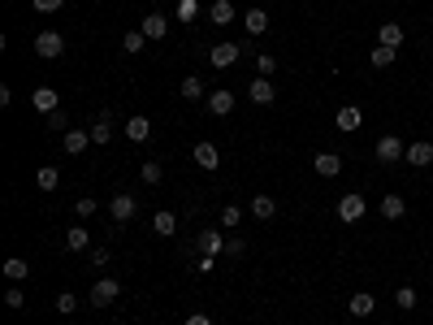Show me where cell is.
<instances>
[{
	"instance_id": "cell-14",
	"label": "cell",
	"mask_w": 433,
	"mask_h": 325,
	"mask_svg": "<svg viewBox=\"0 0 433 325\" xmlns=\"http://www.w3.org/2000/svg\"><path fill=\"white\" fill-rule=\"evenodd\" d=\"M30 100H35V109H39V113H57V109H61L57 87H35V95H30Z\"/></svg>"
},
{
	"instance_id": "cell-26",
	"label": "cell",
	"mask_w": 433,
	"mask_h": 325,
	"mask_svg": "<svg viewBox=\"0 0 433 325\" xmlns=\"http://www.w3.org/2000/svg\"><path fill=\"white\" fill-rule=\"evenodd\" d=\"M226 243H230V239H221L217 230H204V234H200V252H204V256H217V252H226Z\"/></svg>"
},
{
	"instance_id": "cell-10",
	"label": "cell",
	"mask_w": 433,
	"mask_h": 325,
	"mask_svg": "<svg viewBox=\"0 0 433 325\" xmlns=\"http://www.w3.org/2000/svg\"><path fill=\"white\" fill-rule=\"evenodd\" d=\"M247 100L264 109V104H273V100H278V91H273V83H269V78H251V87H247Z\"/></svg>"
},
{
	"instance_id": "cell-20",
	"label": "cell",
	"mask_w": 433,
	"mask_h": 325,
	"mask_svg": "<svg viewBox=\"0 0 433 325\" xmlns=\"http://www.w3.org/2000/svg\"><path fill=\"white\" fill-rule=\"evenodd\" d=\"M243 26H247V35H264V30H269V13L264 9H247L243 13Z\"/></svg>"
},
{
	"instance_id": "cell-1",
	"label": "cell",
	"mask_w": 433,
	"mask_h": 325,
	"mask_svg": "<svg viewBox=\"0 0 433 325\" xmlns=\"http://www.w3.org/2000/svg\"><path fill=\"white\" fill-rule=\"evenodd\" d=\"M35 53L44 61H57L61 53H66V35H61V30H39L35 35Z\"/></svg>"
},
{
	"instance_id": "cell-22",
	"label": "cell",
	"mask_w": 433,
	"mask_h": 325,
	"mask_svg": "<svg viewBox=\"0 0 433 325\" xmlns=\"http://www.w3.org/2000/svg\"><path fill=\"white\" fill-rule=\"evenodd\" d=\"M208 18H213L217 26H230L234 22V5L230 0H213V5H208Z\"/></svg>"
},
{
	"instance_id": "cell-12",
	"label": "cell",
	"mask_w": 433,
	"mask_h": 325,
	"mask_svg": "<svg viewBox=\"0 0 433 325\" xmlns=\"http://www.w3.org/2000/svg\"><path fill=\"white\" fill-rule=\"evenodd\" d=\"M139 30H143L148 39H165V35H169V18H165V13H148V18L139 22Z\"/></svg>"
},
{
	"instance_id": "cell-6",
	"label": "cell",
	"mask_w": 433,
	"mask_h": 325,
	"mask_svg": "<svg viewBox=\"0 0 433 325\" xmlns=\"http://www.w3.org/2000/svg\"><path fill=\"white\" fill-rule=\"evenodd\" d=\"M368 213V200H364V195H343V200H338V221H360Z\"/></svg>"
},
{
	"instance_id": "cell-17",
	"label": "cell",
	"mask_w": 433,
	"mask_h": 325,
	"mask_svg": "<svg viewBox=\"0 0 433 325\" xmlns=\"http://www.w3.org/2000/svg\"><path fill=\"white\" fill-rule=\"evenodd\" d=\"M66 248L70 252H87L91 248V230H87V225H70V230H66Z\"/></svg>"
},
{
	"instance_id": "cell-25",
	"label": "cell",
	"mask_w": 433,
	"mask_h": 325,
	"mask_svg": "<svg viewBox=\"0 0 433 325\" xmlns=\"http://www.w3.org/2000/svg\"><path fill=\"white\" fill-rule=\"evenodd\" d=\"M182 100H208L204 78H195V74H186V78H182Z\"/></svg>"
},
{
	"instance_id": "cell-38",
	"label": "cell",
	"mask_w": 433,
	"mask_h": 325,
	"mask_svg": "<svg viewBox=\"0 0 433 325\" xmlns=\"http://www.w3.org/2000/svg\"><path fill=\"white\" fill-rule=\"evenodd\" d=\"M394 304L403 308V313H412V308H416V290H412V286H398V290H394Z\"/></svg>"
},
{
	"instance_id": "cell-47",
	"label": "cell",
	"mask_w": 433,
	"mask_h": 325,
	"mask_svg": "<svg viewBox=\"0 0 433 325\" xmlns=\"http://www.w3.org/2000/svg\"><path fill=\"white\" fill-rule=\"evenodd\" d=\"M386 325H394V321H386Z\"/></svg>"
},
{
	"instance_id": "cell-41",
	"label": "cell",
	"mask_w": 433,
	"mask_h": 325,
	"mask_svg": "<svg viewBox=\"0 0 433 325\" xmlns=\"http://www.w3.org/2000/svg\"><path fill=\"white\" fill-rule=\"evenodd\" d=\"M39 13H57V9H66V0H30Z\"/></svg>"
},
{
	"instance_id": "cell-8",
	"label": "cell",
	"mask_w": 433,
	"mask_h": 325,
	"mask_svg": "<svg viewBox=\"0 0 433 325\" xmlns=\"http://www.w3.org/2000/svg\"><path fill=\"white\" fill-rule=\"evenodd\" d=\"M191 156H195V165H200V169H208V174H213V169L221 165V152H217V143H208V139H200V143H195V152H191Z\"/></svg>"
},
{
	"instance_id": "cell-42",
	"label": "cell",
	"mask_w": 433,
	"mask_h": 325,
	"mask_svg": "<svg viewBox=\"0 0 433 325\" xmlns=\"http://www.w3.org/2000/svg\"><path fill=\"white\" fill-rule=\"evenodd\" d=\"M108 260H113V256H108V248H95V252H91V265H95V269H104Z\"/></svg>"
},
{
	"instance_id": "cell-27",
	"label": "cell",
	"mask_w": 433,
	"mask_h": 325,
	"mask_svg": "<svg viewBox=\"0 0 433 325\" xmlns=\"http://www.w3.org/2000/svg\"><path fill=\"white\" fill-rule=\"evenodd\" d=\"M5 278H9V282H26V278H30V269H26L22 256H9V260H5Z\"/></svg>"
},
{
	"instance_id": "cell-23",
	"label": "cell",
	"mask_w": 433,
	"mask_h": 325,
	"mask_svg": "<svg viewBox=\"0 0 433 325\" xmlns=\"http://www.w3.org/2000/svg\"><path fill=\"white\" fill-rule=\"evenodd\" d=\"M403 213H407V200H403V195H386V200H381V217H386V221H398Z\"/></svg>"
},
{
	"instance_id": "cell-30",
	"label": "cell",
	"mask_w": 433,
	"mask_h": 325,
	"mask_svg": "<svg viewBox=\"0 0 433 325\" xmlns=\"http://www.w3.org/2000/svg\"><path fill=\"white\" fill-rule=\"evenodd\" d=\"M143 44H148V35H143V30H126V35H122V48H126V53H143Z\"/></svg>"
},
{
	"instance_id": "cell-13",
	"label": "cell",
	"mask_w": 433,
	"mask_h": 325,
	"mask_svg": "<svg viewBox=\"0 0 433 325\" xmlns=\"http://www.w3.org/2000/svg\"><path fill=\"white\" fill-rule=\"evenodd\" d=\"M87 143H91V130H66V135H61V148H66L70 156L87 152Z\"/></svg>"
},
{
	"instance_id": "cell-37",
	"label": "cell",
	"mask_w": 433,
	"mask_h": 325,
	"mask_svg": "<svg viewBox=\"0 0 433 325\" xmlns=\"http://www.w3.org/2000/svg\"><path fill=\"white\" fill-rule=\"evenodd\" d=\"M5 308H13V313H22V308H26V295L18 290V282H13V286L5 290Z\"/></svg>"
},
{
	"instance_id": "cell-35",
	"label": "cell",
	"mask_w": 433,
	"mask_h": 325,
	"mask_svg": "<svg viewBox=\"0 0 433 325\" xmlns=\"http://www.w3.org/2000/svg\"><path fill=\"white\" fill-rule=\"evenodd\" d=\"M273 70H278V61L269 57V53H260V57H256V78H273Z\"/></svg>"
},
{
	"instance_id": "cell-32",
	"label": "cell",
	"mask_w": 433,
	"mask_h": 325,
	"mask_svg": "<svg viewBox=\"0 0 433 325\" xmlns=\"http://www.w3.org/2000/svg\"><path fill=\"white\" fill-rule=\"evenodd\" d=\"M44 122H48V130H57V135H66V130H70V118H66V109H57V113H44Z\"/></svg>"
},
{
	"instance_id": "cell-4",
	"label": "cell",
	"mask_w": 433,
	"mask_h": 325,
	"mask_svg": "<svg viewBox=\"0 0 433 325\" xmlns=\"http://www.w3.org/2000/svg\"><path fill=\"white\" fill-rule=\"evenodd\" d=\"M117 295H122L117 278H95V282H91V304H95V308H108Z\"/></svg>"
},
{
	"instance_id": "cell-7",
	"label": "cell",
	"mask_w": 433,
	"mask_h": 325,
	"mask_svg": "<svg viewBox=\"0 0 433 325\" xmlns=\"http://www.w3.org/2000/svg\"><path fill=\"white\" fill-rule=\"evenodd\" d=\"M208 113H213V118H230L234 113V91H226V87L208 91Z\"/></svg>"
},
{
	"instance_id": "cell-40",
	"label": "cell",
	"mask_w": 433,
	"mask_h": 325,
	"mask_svg": "<svg viewBox=\"0 0 433 325\" xmlns=\"http://www.w3.org/2000/svg\"><path fill=\"white\" fill-rule=\"evenodd\" d=\"M95 208H100V204H95V200H78V204H74V213H78V217H83V221H87V217H95Z\"/></svg>"
},
{
	"instance_id": "cell-21",
	"label": "cell",
	"mask_w": 433,
	"mask_h": 325,
	"mask_svg": "<svg viewBox=\"0 0 433 325\" xmlns=\"http://www.w3.org/2000/svg\"><path fill=\"white\" fill-rule=\"evenodd\" d=\"M273 213H278V200H273V195H256V200H251V217H256V221H269Z\"/></svg>"
},
{
	"instance_id": "cell-24",
	"label": "cell",
	"mask_w": 433,
	"mask_h": 325,
	"mask_svg": "<svg viewBox=\"0 0 433 325\" xmlns=\"http://www.w3.org/2000/svg\"><path fill=\"white\" fill-rule=\"evenodd\" d=\"M35 187H39V191H57V187H61V169H57V165H39Z\"/></svg>"
},
{
	"instance_id": "cell-44",
	"label": "cell",
	"mask_w": 433,
	"mask_h": 325,
	"mask_svg": "<svg viewBox=\"0 0 433 325\" xmlns=\"http://www.w3.org/2000/svg\"><path fill=\"white\" fill-rule=\"evenodd\" d=\"M186 325H213V317H204V313H191V317H186Z\"/></svg>"
},
{
	"instance_id": "cell-19",
	"label": "cell",
	"mask_w": 433,
	"mask_h": 325,
	"mask_svg": "<svg viewBox=\"0 0 433 325\" xmlns=\"http://www.w3.org/2000/svg\"><path fill=\"white\" fill-rule=\"evenodd\" d=\"M152 230H156L160 239H169L173 230H178V213H169V208H160V213L152 217Z\"/></svg>"
},
{
	"instance_id": "cell-16",
	"label": "cell",
	"mask_w": 433,
	"mask_h": 325,
	"mask_svg": "<svg viewBox=\"0 0 433 325\" xmlns=\"http://www.w3.org/2000/svg\"><path fill=\"white\" fill-rule=\"evenodd\" d=\"M126 139H131V143H148L152 139V122L148 118H131V122H126Z\"/></svg>"
},
{
	"instance_id": "cell-5",
	"label": "cell",
	"mask_w": 433,
	"mask_h": 325,
	"mask_svg": "<svg viewBox=\"0 0 433 325\" xmlns=\"http://www.w3.org/2000/svg\"><path fill=\"white\" fill-rule=\"evenodd\" d=\"M108 213H113V221H117V225H126V221H135L139 200H135V195H113V200H108Z\"/></svg>"
},
{
	"instance_id": "cell-2",
	"label": "cell",
	"mask_w": 433,
	"mask_h": 325,
	"mask_svg": "<svg viewBox=\"0 0 433 325\" xmlns=\"http://www.w3.org/2000/svg\"><path fill=\"white\" fill-rule=\"evenodd\" d=\"M403 156H407V143L398 135H381L377 139V160H381V165H398Z\"/></svg>"
},
{
	"instance_id": "cell-36",
	"label": "cell",
	"mask_w": 433,
	"mask_h": 325,
	"mask_svg": "<svg viewBox=\"0 0 433 325\" xmlns=\"http://www.w3.org/2000/svg\"><path fill=\"white\" fill-rule=\"evenodd\" d=\"M200 18V0H178V22H195Z\"/></svg>"
},
{
	"instance_id": "cell-34",
	"label": "cell",
	"mask_w": 433,
	"mask_h": 325,
	"mask_svg": "<svg viewBox=\"0 0 433 325\" xmlns=\"http://www.w3.org/2000/svg\"><path fill=\"white\" fill-rule=\"evenodd\" d=\"M238 221H243V208H238V204L221 208V225H226V230H238Z\"/></svg>"
},
{
	"instance_id": "cell-43",
	"label": "cell",
	"mask_w": 433,
	"mask_h": 325,
	"mask_svg": "<svg viewBox=\"0 0 433 325\" xmlns=\"http://www.w3.org/2000/svg\"><path fill=\"white\" fill-rule=\"evenodd\" d=\"M226 252H230V256H243V252H247V243H243V239H230V243H226Z\"/></svg>"
},
{
	"instance_id": "cell-3",
	"label": "cell",
	"mask_w": 433,
	"mask_h": 325,
	"mask_svg": "<svg viewBox=\"0 0 433 325\" xmlns=\"http://www.w3.org/2000/svg\"><path fill=\"white\" fill-rule=\"evenodd\" d=\"M238 57H243V44H234V39H221V44H213V53H208V61H213L217 70L238 65Z\"/></svg>"
},
{
	"instance_id": "cell-15",
	"label": "cell",
	"mask_w": 433,
	"mask_h": 325,
	"mask_svg": "<svg viewBox=\"0 0 433 325\" xmlns=\"http://www.w3.org/2000/svg\"><path fill=\"white\" fill-rule=\"evenodd\" d=\"M373 308H377V299L368 295V290H356V295L347 299V313H351V317H368Z\"/></svg>"
},
{
	"instance_id": "cell-11",
	"label": "cell",
	"mask_w": 433,
	"mask_h": 325,
	"mask_svg": "<svg viewBox=\"0 0 433 325\" xmlns=\"http://www.w3.org/2000/svg\"><path fill=\"white\" fill-rule=\"evenodd\" d=\"M312 169H316L320 178H338V174H343V156H338V152H316Z\"/></svg>"
},
{
	"instance_id": "cell-9",
	"label": "cell",
	"mask_w": 433,
	"mask_h": 325,
	"mask_svg": "<svg viewBox=\"0 0 433 325\" xmlns=\"http://www.w3.org/2000/svg\"><path fill=\"white\" fill-rule=\"evenodd\" d=\"M403 160H407L412 169H429L433 165V143H425V139L421 143H407V156Z\"/></svg>"
},
{
	"instance_id": "cell-28",
	"label": "cell",
	"mask_w": 433,
	"mask_h": 325,
	"mask_svg": "<svg viewBox=\"0 0 433 325\" xmlns=\"http://www.w3.org/2000/svg\"><path fill=\"white\" fill-rule=\"evenodd\" d=\"M143 183H148V187H160V183H165V165H160V160H143Z\"/></svg>"
},
{
	"instance_id": "cell-46",
	"label": "cell",
	"mask_w": 433,
	"mask_h": 325,
	"mask_svg": "<svg viewBox=\"0 0 433 325\" xmlns=\"http://www.w3.org/2000/svg\"><path fill=\"white\" fill-rule=\"evenodd\" d=\"M70 325H78V321H70Z\"/></svg>"
},
{
	"instance_id": "cell-45",
	"label": "cell",
	"mask_w": 433,
	"mask_h": 325,
	"mask_svg": "<svg viewBox=\"0 0 433 325\" xmlns=\"http://www.w3.org/2000/svg\"><path fill=\"white\" fill-rule=\"evenodd\" d=\"M429 87H433V78H429Z\"/></svg>"
},
{
	"instance_id": "cell-39",
	"label": "cell",
	"mask_w": 433,
	"mask_h": 325,
	"mask_svg": "<svg viewBox=\"0 0 433 325\" xmlns=\"http://www.w3.org/2000/svg\"><path fill=\"white\" fill-rule=\"evenodd\" d=\"M74 308H78V299L70 295V290H61V295H57V313H61V317H70Z\"/></svg>"
},
{
	"instance_id": "cell-33",
	"label": "cell",
	"mask_w": 433,
	"mask_h": 325,
	"mask_svg": "<svg viewBox=\"0 0 433 325\" xmlns=\"http://www.w3.org/2000/svg\"><path fill=\"white\" fill-rule=\"evenodd\" d=\"M108 139H113V122H95L91 126V143H95V148H104Z\"/></svg>"
},
{
	"instance_id": "cell-18",
	"label": "cell",
	"mask_w": 433,
	"mask_h": 325,
	"mask_svg": "<svg viewBox=\"0 0 433 325\" xmlns=\"http://www.w3.org/2000/svg\"><path fill=\"white\" fill-rule=\"evenodd\" d=\"M407 39V30L398 26V22H386V26H377V44H386V48H398Z\"/></svg>"
},
{
	"instance_id": "cell-31",
	"label": "cell",
	"mask_w": 433,
	"mask_h": 325,
	"mask_svg": "<svg viewBox=\"0 0 433 325\" xmlns=\"http://www.w3.org/2000/svg\"><path fill=\"white\" fill-rule=\"evenodd\" d=\"M390 65H394V48L377 44V48H373V70H390Z\"/></svg>"
},
{
	"instance_id": "cell-29",
	"label": "cell",
	"mask_w": 433,
	"mask_h": 325,
	"mask_svg": "<svg viewBox=\"0 0 433 325\" xmlns=\"http://www.w3.org/2000/svg\"><path fill=\"white\" fill-rule=\"evenodd\" d=\"M360 122H364V118H360L356 104H343V109H338V130H360Z\"/></svg>"
}]
</instances>
